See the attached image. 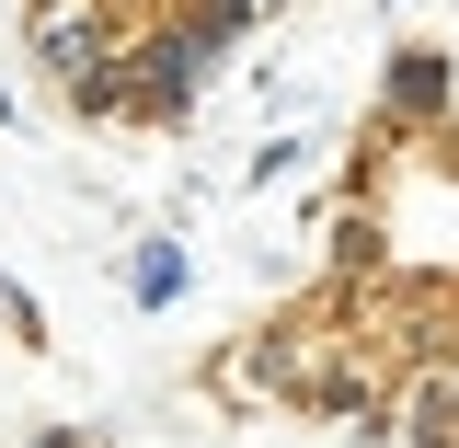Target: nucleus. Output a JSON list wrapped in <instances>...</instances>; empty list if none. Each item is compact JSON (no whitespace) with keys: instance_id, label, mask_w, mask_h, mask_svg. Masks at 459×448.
Here are the masks:
<instances>
[{"instance_id":"1","label":"nucleus","mask_w":459,"mask_h":448,"mask_svg":"<svg viewBox=\"0 0 459 448\" xmlns=\"http://www.w3.org/2000/svg\"><path fill=\"white\" fill-rule=\"evenodd\" d=\"M126 0H23V57L47 69V92L69 115L115 127L126 115Z\"/></svg>"},{"instance_id":"2","label":"nucleus","mask_w":459,"mask_h":448,"mask_svg":"<svg viewBox=\"0 0 459 448\" xmlns=\"http://www.w3.org/2000/svg\"><path fill=\"white\" fill-rule=\"evenodd\" d=\"M459 104V57L448 47H391V69H379V127L368 138H437Z\"/></svg>"},{"instance_id":"3","label":"nucleus","mask_w":459,"mask_h":448,"mask_svg":"<svg viewBox=\"0 0 459 448\" xmlns=\"http://www.w3.org/2000/svg\"><path fill=\"white\" fill-rule=\"evenodd\" d=\"M184 287H195L184 242H172V230H138V253H126V299H138V311H172Z\"/></svg>"},{"instance_id":"4","label":"nucleus","mask_w":459,"mask_h":448,"mask_svg":"<svg viewBox=\"0 0 459 448\" xmlns=\"http://www.w3.org/2000/svg\"><path fill=\"white\" fill-rule=\"evenodd\" d=\"M391 265V242H379V207H344L333 219V287H368Z\"/></svg>"},{"instance_id":"5","label":"nucleus","mask_w":459,"mask_h":448,"mask_svg":"<svg viewBox=\"0 0 459 448\" xmlns=\"http://www.w3.org/2000/svg\"><path fill=\"white\" fill-rule=\"evenodd\" d=\"M310 150H322L310 127H287V138H264V150H253V184H287V172H310Z\"/></svg>"},{"instance_id":"6","label":"nucleus","mask_w":459,"mask_h":448,"mask_svg":"<svg viewBox=\"0 0 459 448\" xmlns=\"http://www.w3.org/2000/svg\"><path fill=\"white\" fill-rule=\"evenodd\" d=\"M23 448H104V437H81V426H47V437H23Z\"/></svg>"},{"instance_id":"7","label":"nucleus","mask_w":459,"mask_h":448,"mask_svg":"<svg viewBox=\"0 0 459 448\" xmlns=\"http://www.w3.org/2000/svg\"><path fill=\"white\" fill-rule=\"evenodd\" d=\"M391 12H402V0H391Z\"/></svg>"}]
</instances>
